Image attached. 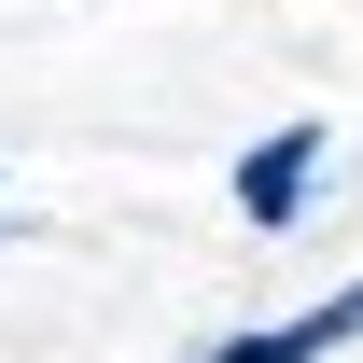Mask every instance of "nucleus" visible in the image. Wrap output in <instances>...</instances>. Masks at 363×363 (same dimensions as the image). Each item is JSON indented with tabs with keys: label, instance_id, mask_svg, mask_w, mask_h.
I'll use <instances>...</instances> for the list:
<instances>
[{
	"label": "nucleus",
	"instance_id": "nucleus-1",
	"mask_svg": "<svg viewBox=\"0 0 363 363\" xmlns=\"http://www.w3.org/2000/svg\"><path fill=\"white\" fill-rule=\"evenodd\" d=\"M321 154H335V126H321V112H294V126H266L252 154H238V224H266V238H279L294 210H308Z\"/></svg>",
	"mask_w": 363,
	"mask_h": 363
},
{
	"label": "nucleus",
	"instance_id": "nucleus-2",
	"mask_svg": "<svg viewBox=\"0 0 363 363\" xmlns=\"http://www.w3.org/2000/svg\"><path fill=\"white\" fill-rule=\"evenodd\" d=\"M350 335H363V279L321 294V308H294V321H266V335H224V350H196V363H321V350H350Z\"/></svg>",
	"mask_w": 363,
	"mask_h": 363
}]
</instances>
